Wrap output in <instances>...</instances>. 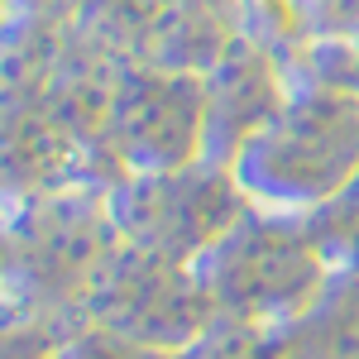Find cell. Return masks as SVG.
<instances>
[{"mask_svg":"<svg viewBox=\"0 0 359 359\" xmlns=\"http://www.w3.org/2000/svg\"><path fill=\"white\" fill-rule=\"evenodd\" d=\"M316 249L283 225H249L221 249V297L245 316L283 311L311 297Z\"/></svg>","mask_w":359,"mask_h":359,"instance_id":"cell-1","label":"cell"},{"mask_svg":"<svg viewBox=\"0 0 359 359\" xmlns=\"http://www.w3.org/2000/svg\"><path fill=\"white\" fill-rule=\"evenodd\" d=\"M287 359H359V283L331 292L297 321L283 345Z\"/></svg>","mask_w":359,"mask_h":359,"instance_id":"cell-2","label":"cell"},{"mask_svg":"<svg viewBox=\"0 0 359 359\" xmlns=\"http://www.w3.org/2000/svg\"><path fill=\"white\" fill-rule=\"evenodd\" d=\"M326 230H331L335 245L350 254V264L359 269V192H355V196H345V201L335 206L331 221H326Z\"/></svg>","mask_w":359,"mask_h":359,"instance_id":"cell-3","label":"cell"},{"mask_svg":"<svg viewBox=\"0 0 359 359\" xmlns=\"http://www.w3.org/2000/svg\"><path fill=\"white\" fill-rule=\"evenodd\" d=\"M211 359H287V355L259 345V340H225L221 350H211Z\"/></svg>","mask_w":359,"mask_h":359,"instance_id":"cell-4","label":"cell"}]
</instances>
